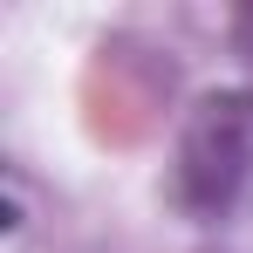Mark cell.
Instances as JSON below:
<instances>
[{"label": "cell", "mask_w": 253, "mask_h": 253, "mask_svg": "<svg viewBox=\"0 0 253 253\" xmlns=\"http://www.w3.org/2000/svg\"><path fill=\"white\" fill-rule=\"evenodd\" d=\"M247 171H253V103L247 96L199 103V117L185 130V151H178V192L199 212H226L240 199Z\"/></svg>", "instance_id": "obj_1"}, {"label": "cell", "mask_w": 253, "mask_h": 253, "mask_svg": "<svg viewBox=\"0 0 253 253\" xmlns=\"http://www.w3.org/2000/svg\"><path fill=\"white\" fill-rule=\"evenodd\" d=\"M247 48H253V14H247Z\"/></svg>", "instance_id": "obj_2"}]
</instances>
